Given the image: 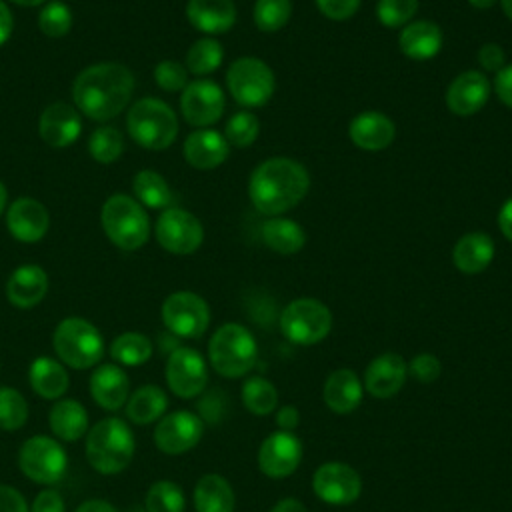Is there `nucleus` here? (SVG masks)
<instances>
[{"label": "nucleus", "instance_id": "obj_60", "mask_svg": "<svg viewBox=\"0 0 512 512\" xmlns=\"http://www.w3.org/2000/svg\"><path fill=\"white\" fill-rule=\"evenodd\" d=\"M6 200H8V192L4 188V184L0 182V214L4 212V206H6Z\"/></svg>", "mask_w": 512, "mask_h": 512}, {"label": "nucleus", "instance_id": "obj_51", "mask_svg": "<svg viewBox=\"0 0 512 512\" xmlns=\"http://www.w3.org/2000/svg\"><path fill=\"white\" fill-rule=\"evenodd\" d=\"M504 62H506V54H504L502 46H498L496 42H486V44L480 46V50H478V64L486 72L502 70Z\"/></svg>", "mask_w": 512, "mask_h": 512}, {"label": "nucleus", "instance_id": "obj_45", "mask_svg": "<svg viewBox=\"0 0 512 512\" xmlns=\"http://www.w3.org/2000/svg\"><path fill=\"white\" fill-rule=\"evenodd\" d=\"M418 0H378L376 16L386 28H404L416 14Z\"/></svg>", "mask_w": 512, "mask_h": 512}, {"label": "nucleus", "instance_id": "obj_49", "mask_svg": "<svg viewBox=\"0 0 512 512\" xmlns=\"http://www.w3.org/2000/svg\"><path fill=\"white\" fill-rule=\"evenodd\" d=\"M362 0H316L318 10L330 20H346L358 8Z\"/></svg>", "mask_w": 512, "mask_h": 512}, {"label": "nucleus", "instance_id": "obj_48", "mask_svg": "<svg viewBox=\"0 0 512 512\" xmlns=\"http://www.w3.org/2000/svg\"><path fill=\"white\" fill-rule=\"evenodd\" d=\"M226 394L220 390H210L202 396V400L198 402V416L204 422L216 424L222 420V416L226 414Z\"/></svg>", "mask_w": 512, "mask_h": 512}, {"label": "nucleus", "instance_id": "obj_15", "mask_svg": "<svg viewBox=\"0 0 512 512\" xmlns=\"http://www.w3.org/2000/svg\"><path fill=\"white\" fill-rule=\"evenodd\" d=\"M204 434V422L190 410L164 414L154 428V444L160 452L178 456L192 450Z\"/></svg>", "mask_w": 512, "mask_h": 512}, {"label": "nucleus", "instance_id": "obj_43", "mask_svg": "<svg viewBox=\"0 0 512 512\" xmlns=\"http://www.w3.org/2000/svg\"><path fill=\"white\" fill-rule=\"evenodd\" d=\"M258 134H260V122H258L256 114H252L248 110L232 114L224 128L226 142L236 148H246V146L254 144Z\"/></svg>", "mask_w": 512, "mask_h": 512}, {"label": "nucleus", "instance_id": "obj_10", "mask_svg": "<svg viewBox=\"0 0 512 512\" xmlns=\"http://www.w3.org/2000/svg\"><path fill=\"white\" fill-rule=\"evenodd\" d=\"M226 86L240 106L260 108L272 98L276 78L264 60L242 56L230 64L226 72Z\"/></svg>", "mask_w": 512, "mask_h": 512}, {"label": "nucleus", "instance_id": "obj_33", "mask_svg": "<svg viewBox=\"0 0 512 512\" xmlns=\"http://www.w3.org/2000/svg\"><path fill=\"white\" fill-rule=\"evenodd\" d=\"M126 416L138 426L158 422L168 408V396L160 386L144 384L136 388L126 400Z\"/></svg>", "mask_w": 512, "mask_h": 512}, {"label": "nucleus", "instance_id": "obj_38", "mask_svg": "<svg viewBox=\"0 0 512 512\" xmlns=\"http://www.w3.org/2000/svg\"><path fill=\"white\" fill-rule=\"evenodd\" d=\"M224 58V48L214 38H200L196 40L186 54V70L196 76L212 74Z\"/></svg>", "mask_w": 512, "mask_h": 512}, {"label": "nucleus", "instance_id": "obj_52", "mask_svg": "<svg viewBox=\"0 0 512 512\" xmlns=\"http://www.w3.org/2000/svg\"><path fill=\"white\" fill-rule=\"evenodd\" d=\"M0 512H30V506L20 490L0 484Z\"/></svg>", "mask_w": 512, "mask_h": 512}, {"label": "nucleus", "instance_id": "obj_13", "mask_svg": "<svg viewBox=\"0 0 512 512\" xmlns=\"http://www.w3.org/2000/svg\"><path fill=\"white\" fill-rule=\"evenodd\" d=\"M158 244L172 254H192L204 240V228L200 220L182 208H166L156 222Z\"/></svg>", "mask_w": 512, "mask_h": 512}, {"label": "nucleus", "instance_id": "obj_17", "mask_svg": "<svg viewBox=\"0 0 512 512\" xmlns=\"http://www.w3.org/2000/svg\"><path fill=\"white\" fill-rule=\"evenodd\" d=\"M302 460V442L294 432H272L258 450V468L264 476L280 480L296 472Z\"/></svg>", "mask_w": 512, "mask_h": 512}, {"label": "nucleus", "instance_id": "obj_14", "mask_svg": "<svg viewBox=\"0 0 512 512\" xmlns=\"http://www.w3.org/2000/svg\"><path fill=\"white\" fill-rule=\"evenodd\" d=\"M312 490L326 504L346 506L360 498L362 478L350 464L332 460L316 468L312 478Z\"/></svg>", "mask_w": 512, "mask_h": 512}, {"label": "nucleus", "instance_id": "obj_3", "mask_svg": "<svg viewBox=\"0 0 512 512\" xmlns=\"http://www.w3.org/2000/svg\"><path fill=\"white\" fill-rule=\"evenodd\" d=\"M136 448L134 434L118 416L98 420L86 432V460L100 474H118L132 462Z\"/></svg>", "mask_w": 512, "mask_h": 512}, {"label": "nucleus", "instance_id": "obj_4", "mask_svg": "<svg viewBox=\"0 0 512 512\" xmlns=\"http://www.w3.org/2000/svg\"><path fill=\"white\" fill-rule=\"evenodd\" d=\"M258 358V344L252 332L238 324H222L208 342L210 366L224 378L246 376Z\"/></svg>", "mask_w": 512, "mask_h": 512}, {"label": "nucleus", "instance_id": "obj_6", "mask_svg": "<svg viewBox=\"0 0 512 512\" xmlns=\"http://www.w3.org/2000/svg\"><path fill=\"white\" fill-rule=\"evenodd\" d=\"M126 128L130 138L148 150L168 148L178 134L174 110L158 98H142L130 106Z\"/></svg>", "mask_w": 512, "mask_h": 512}, {"label": "nucleus", "instance_id": "obj_21", "mask_svg": "<svg viewBox=\"0 0 512 512\" xmlns=\"http://www.w3.org/2000/svg\"><path fill=\"white\" fill-rule=\"evenodd\" d=\"M348 136L354 142V146H358L360 150L378 152L388 148L394 142L396 126L386 114L376 110H366L356 114L350 120Z\"/></svg>", "mask_w": 512, "mask_h": 512}, {"label": "nucleus", "instance_id": "obj_2", "mask_svg": "<svg viewBox=\"0 0 512 512\" xmlns=\"http://www.w3.org/2000/svg\"><path fill=\"white\" fill-rule=\"evenodd\" d=\"M308 170L292 158H268L260 162L248 180L252 206L266 216H278L294 208L308 194Z\"/></svg>", "mask_w": 512, "mask_h": 512}, {"label": "nucleus", "instance_id": "obj_16", "mask_svg": "<svg viewBox=\"0 0 512 512\" xmlns=\"http://www.w3.org/2000/svg\"><path fill=\"white\" fill-rule=\"evenodd\" d=\"M224 92L214 80H194L186 84L180 96V110L188 124L198 128H208L218 122L224 112Z\"/></svg>", "mask_w": 512, "mask_h": 512}, {"label": "nucleus", "instance_id": "obj_23", "mask_svg": "<svg viewBox=\"0 0 512 512\" xmlns=\"http://www.w3.org/2000/svg\"><path fill=\"white\" fill-rule=\"evenodd\" d=\"M90 396L104 410H118L130 396V378L118 364H100L90 376Z\"/></svg>", "mask_w": 512, "mask_h": 512}, {"label": "nucleus", "instance_id": "obj_62", "mask_svg": "<svg viewBox=\"0 0 512 512\" xmlns=\"http://www.w3.org/2000/svg\"><path fill=\"white\" fill-rule=\"evenodd\" d=\"M14 4H20V6H40L44 4L46 0H12Z\"/></svg>", "mask_w": 512, "mask_h": 512}, {"label": "nucleus", "instance_id": "obj_44", "mask_svg": "<svg viewBox=\"0 0 512 512\" xmlns=\"http://www.w3.org/2000/svg\"><path fill=\"white\" fill-rule=\"evenodd\" d=\"M38 26L48 38H62L72 28V12L64 2H48L38 14Z\"/></svg>", "mask_w": 512, "mask_h": 512}, {"label": "nucleus", "instance_id": "obj_56", "mask_svg": "<svg viewBox=\"0 0 512 512\" xmlns=\"http://www.w3.org/2000/svg\"><path fill=\"white\" fill-rule=\"evenodd\" d=\"M12 30H14L12 12H10V8L0 0V46L8 42V38L12 36Z\"/></svg>", "mask_w": 512, "mask_h": 512}, {"label": "nucleus", "instance_id": "obj_20", "mask_svg": "<svg viewBox=\"0 0 512 512\" xmlns=\"http://www.w3.org/2000/svg\"><path fill=\"white\" fill-rule=\"evenodd\" d=\"M6 226L12 238L20 242H38L46 236L50 216L44 204L34 198L22 196L14 200L6 212Z\"/></svg>", "mask_w": 512, "mask_h": 512}, {"label": "nucleus", "instance_id": "obj_29", "mask_svg": "<svg viewBox=\"0 0 512 512\" xmlns=\"http://www.w3.org/2000/svg\"><path fill=\"white\" fill-rule=\"evenodd\" d=\"M48 426L58 440L76 442L88 432V412L74 398H58L48 412Z\"/></svg>", "mask_w": 512, "mask_h": 512}, {"label": "nucleus", "instance_id": "obj_58", "mask_svg": "<svg viewBox=\"0 0 512 512\" xmlns=\"http://www.w3.org/2000/svg\"><path fill=\"white\" fill-rule=\"evenodd\" d=\"M270 512H306L304 504L296 498H284L280 502L274 504V508Z\"/></svg>", "mask_w": 512, "mask_h": 512}, {"label": "nucleus", "instance_id": "obj_18", "mask_svg": "<svg viewBox=\"0 0 512 512\" xmlns=\"http://www.w3.org/2000/svg\"><path fill=\"white\" fill-rule=\"evenodd\" d=\"M408 376L406 360L396 352H382L370 360L364 370V390L380 400L392 398L400 392Z\"/></svg>", "mask_w": 512, "mask_h": 512}, {"label": "nucleus", "instance_id": "obj_42", "mask_svg": "<svg viewBox=\"0 0 512 512\" xmlns=\"http://www.w3.org/2000/svg\"><path fill=\"white\" fill-rule=\"evenodd\" d=\"M290 16V0H256L254 4V24L262 32H278L288 24Z\"/></svg>", "mask_w": 512, "mask_h": 512}, {"label": "nucleus", "instance_id": "obj_63", "mask_svg": "<svg viewBox=\"0 0 512 512\" xmlns=\"http://www.w3.org/2000/svg\"><path fill=\"white\" fill-rule=\"evenodd\" d=\"M130 512H146V510H144V508H132Z\"/></svg>", "mask_w": 512, "mask_h": 512}, {"label": "nucleus", "instance_id": "obj_34", "mask_svg": "<svg viewBox=\"0 0 512 512\" xmlns=\"http://www.w3.org/2000/svg\"><path fill=\"white\" fill-rule=\"evenodd\" d=\"M260 236L264 244L276 254H296L306 244L304 228L298 222L280 216L268 218L260 228Z\"/></svg>", "mask_w": 512, "mask_h": 512}, {"label": "nucleus", "instance_id": "obj_27", "mask_svg": "<svg viewBox=\"0 0 512 512\" xmlns=\"http://www.w3.org/2000/svg\"><path fill=\"white\" fill-rule=\"evenodd\" d=\"M398 46L410 60H432L442 48V30L432 20L408 22L400 30Z\"/></svg>", "mask_w": 512, "mask_h": 512}, {"label": "nucleus", "instance_id": "obj_25", "mask_svg": "<svg viewBox=\"0 0 512 512\" xmlns=\"http://www.w3.org/2000/svg\"><path fill=\"white\" fill-rule=\"evenodd\" d=\"M364 396V384L360 382V376L350 368H338L328 374L322 398L324 404L334 414H350L362 404Z\"/></svg>", "mask_w": 512, "mask_h": 512}, {"label": "nucleus", "instance_id": "obj_26", "mask_svg": "<svg viewBox=\"0 0 512 512\" xmlns=\"http://www.w3.org/2000/svg\"><path fill=\"white\" fill-rule=\"evenodd\" d=\"M48 292V274L38 264H22L18 266L8 282L6 296L16 308H32L42 302Z\"/></svg>", "mask_w": 512, "mask_h": 512}, {"label": "nucleus", "instance_id": "obj_31", "mask_svg": "<svg viewBox=\"0 0 512 512\" xmlns=\"http://www.w3.org/2000/svg\"><path fill=\"white\" fill-rule=\"evenodd\" d=\"M494 258V240L484 232L464 234L452 248V262L464 274H478Z\"/></svg>", "mask_w": 512, "mask_h": 512}, {"label": "nucleus", "instance_id": "obj_5", "mask_svg": "<svg viewBox=\"0 0 512 512\" xmlns=\"http://www.w3.org/2000/svg\"><path fill=\"white\" fill-rule=\"evenodd\" d=\"M52 346L60 362L74 370L96 366L104 354V340L100 330L78 316H68L58 322L52 336Z\"/></svg>", "mask_w": 512, "mask_h": 512}, {"label": "nucleus", "instance_id": "obj_50", "mask_svg": "<svg viewBox=\"0 0 512 512\" xmlns=\"http://www.w3.org/2000/svg\"><path fill=\"white\" fill-rule=\"evenodd\" d=\"M30 512H66V502L54 488H44L32 500Z\"/></svg>", "mask_w": 512, "mask_h": 512}, {"label": "nucleus", "instance_id": "obj_11", "mask_svg": "<svg viewBox=\"0 0 512 512\" xmlns=\"http://www.w3.org/2000/svg\"><path fill=\"white\" fill-rule=\"evenodd\" d=\"M160 314L166 330L178 338H200L210 324V308L206 300L188 290L166 296Z\"/></svg>", "mask_w": 512, "mask_h": 512}, {"label": "nucleus", "instance_id": "obj_35", "mask_svg": "<svg viewBox=\"0 0 512 512\" xmlns=\"http://www.w3.org/2000/svg\"><path fill=\"white\" fill-rule=\"evenodd\" d=\"M132 188H134V194L140 204L154 208V210L172 208L174 194H172L168 182L164 180V176H160L158 172L140 170L132 180Z\"/></svg>", "mask_w": 512, "mask_h": 512}, {"label": "nucleus", "instance_id": "obj_55", "mask_svg": "<svg viewBox=\"0 0 512 512\" xmlns=\"http://www.w3.org/2000/svg\"><path fill=\"white\" fill-rule=\"evenodd\" d=\"M498 228L512 242V198H508L498 212Z\"/></svg>", "mask_w": 512, "mask_h": 512}, {"label": "nucleus", "instance_id": "obj_32", "mask_svg": "<svg viewBox=\"0 0 512 512\" xmlns=\"http://www.w3.org/2000/svg\"><path fill=\"white\" fill-rule=\"evenodd\" d=\"M196 512H234L236 498L230 482L220 474H204L194 486Z\"/></svg>", "mask_w": 512, "mask_h": 512}, {"label": "nucleus", "instance_id": "obj_1", "mask_svg": "<svg viewBox=\"0 0 512 512\" xmlns=\"http://www.w3.org/2000/svg\"><path fill=\"white\" fill-rule=\"evenodd\" d=\"M134 92L132 72L118 62H100L84 68L72 86L74 104L92 120L106 122L118 116Z\"/></svg>", "mask_w": 512, "mask_h": 512}, {"label": "nucleus", "instance_id": "obj_61", "mask_svg": "<svg viewBox=\"0 0 512 512\" xmlns=\"http://www.w3.org/2000/svg\"><path fill=\"white\" fill-rule=\"evenodd\" d=\"M500 6H502V12L512 20V0H500Z\"/></svg>", "mask_w": 512, "mask_h": 512}, {"label": "nucleus", "instance_id": "obj_30", "mask_svg": "<svg viewBox=\"0 0 512 512\" xmlns=\"http://www.w3.org/2000/svg\"><path fill=\"white\" fill-rule=\"evenodd\" d=\"M68 372L62 362L50 356H38L28 366V384L44 400H58L68 390Z\"/></svg>", "mask_w": 512, "mask_h": 512}, {"label": "nucleus", "instance_id": "obj_40", "mask_svg": "<svg viewBox=\"0 0 512 512\" xmlns=\"http://www.w3.org/2000/svg\"><path fill=\"white\" fill-rule=\"evenodd\" d=\"M124 150V136L114 126H100L88 140L90 156L100 164H110L120 158Z\"/></svg>", "mask_w": 512, "mask_h": 512}, {"label": "nucleus", "instance_id": "obj_36", "mask_svg": "<svg viewBox=\"0 0 512 512\" xmlns=\"http://www.w3.org/2000/svg\"><path fill=\"white\" fill-rule=\"evenodd\" d=\"M108 352L118 366H142L150 360L154 348L148 336L140 332H122L112 340Z\"/></svg>", "mask_w": 512, "mask_h": 512}, {"label": "nucleus", "instance_id": "obj_22", "mask_svg": "<svg viewBox=\"0 0 512 512\" xmlns=\"http://www.w3.org/2000/svg\"><path fill=\"white\" fill-rule=\"evenodd\" d=\"M38 132L48 146L64 148L76 142L82 132V122L78 112L70 104L54 102L44 108L38 122Z\"/></svg>", "mask_w": 512, "mask_h": 512}, {"label": "nucleus", "instance_id": "obj_53", "mask_svg": "<svg viewBox=\"0 0 512 512\" xmlns=\"http://www.w3.org/2000/svg\"><path fill=\"white\" fill-rule=\"evenodd\" d=\"M494 90H496L500 102H504L508 108H512V64H508L496 72Z\"/></svg>", "mask_w": 512, "mask_h": 512}, {"label": "nucleus", "instance_id": "obj_37", "mask_svg": "<svg viewBox=\"0 0 512 512\" xmlns=\"http://www.w3.org/2000/svg\"><path fill=\"white\" fill-rule=\"evenodd\" d=\"M242 404L254 416L272 414L278 406V390L264 376H250L242 384Z\"/></svg>", "mask_w": 512, "mask_h": 512}, {"label": "nucleus", "instance_id": "obj_7", "mask_svg": "<svg viewBox=\"0 0 512 512\" xmlns=\"http://www.w3.org/2000/svg\"><path fill=\"white\" fill-rule=\"evenodd\" d=\"M100 220L108 240L122 250H138L148 240V216L142 204L126 194H112L102 206Z\"/></svg>", "mask_w": 512, "mask_h": 512}, {"label": "nucleus", "instance_id": "obj_57", "mask_svg": "<svg viewBox=\"0 0 512 512\" xmlns=\"http://www.w3.org/2000/svg\"><path fill=\"white\" fill-rule=\"evenodd\" d=\"M74 512H118V508H116V506H112V504H110V502H106V500L92 498V500L82 502Z\"/></svg>", "mask_w": 512, "mask_h": 512}, {"label": "nucleus", "instance_id": "obj_47", "mask_svg": "<svg viewBox=\"0 0 512 512\" xmlns=\"http://www.w3.org/2000/svg\"><path fill=\"white\" fill-rule=\"evenodd\" d=\"M408 372L412 374L414 380H418V382H422V384H432V382L440 376L442 364H440V360H438L434 354H430V352H420V354H416V356L410 360Z\"/></svg>", "mask_w": 512, "mask_h": 512}, {"label": "nucleus", "instance_id": "obj_24", "mask_svg": "<svg viewBox=\"0 0 512 512\" xmlns=\"http://www.w3.org/2000/svg\"><path fill=\"white\" fill-rule=\"evenodd\" d=\"M230 152V144L218 130L200 128L184 140V158L196 170L218 168Z\"/></svg>", "mask_w": 512, "mask_h": 512}, {"label": "nucleus", "instance_id": "obj_28", "mask_svg": "<svg viewBox=\"0 0 512 512\" xmlns=\"http://www.w3.org/2000/svg\"><path fill=\"white\" fill-rule=\"evenodd\" d=\"M188 22L206 34L228 32L236 22V6L232 0H188Z\"/></svg>", "mask_w": 512, "mask_h": 512}, {"label": "nucleus", "instance_id": "obj_9", "mask_svg": "<svg viewBox=\"0 0 512 512\" xmlns=\"http://www.w3.org/2000/svg\"><path fill=\"white\" fill-rule=\"evenodd\" d=\"M18 468L22 474L42 486L58 484L68 470V454L56 438L30 436L18 450Z\"/></svg>", "mask_w": 512, "mask_h": 512}, {"label": "nucleus", "instance_id": "obj_54", "mask_svg": "<svg viewBox=\"0 0 512 512\" xmlns=\"http://www.w3.org/2000/svg\"><path fill=\"white\" fill-rule=\"evenodd\" d=\"M274 422L278 426V430H284V432H292L298 428L300 424V412L296 406H280L276 410V416H274Z\"/></svg>", "mask_w": 512, "mask_h": 512}, {"label": "nucleus", "instance_id": "obj_8", "mask_svg": "<svg viewBox=\"0 0 512 512\" xmlns=\"http://www.w3.org/2000/svg\"><path fill=\"white\" fill-rule=\"evenodd\" d=\"M332 330V312L316 298H296L280 314L282 336L298 346L322 342Z\"/></svg>", "mask_w": 512, "mask_h": 512}, {"label": "nucleus", "instance_id": "obj_46", "mask_svg": "<svg viewBox=\"0 0 512 512\" xmlns=\"http://www.w3.org/2000/svg\"><path fill=\"white\" fill-rule=\"evenodd\" d=\"M154 80L162 90L178 92V90H184L188 84V70L180 62L162 60L154 68Z\"/></svg>", "mask_w": 512, "mask_h": 512}, {"label": "nucleus", "instance_id": "obj_12", "mask_svg": "<svg viewBox=\"0 0 512 512\" xmlns=\"http://www.w3.org/2000/svg\"><path fill=\"white\" fill-rule=\"evenodd\" d=\"M166 384L178 398H196L206 390L208 366L204 356L188 346H178L166 360Z\"/></svg>", "mask_w": 512, "mask_h": 512}, {"label": "nucleus", "instance_id": "obj_19", "mask_svg": "<svg viewBox=\"0 0 512 512\" xmlns=\"http://www.w3.org/2000/svg\"><path fill=\"white\" fill-rule=\"evenodd\" d=\"M490 98V82L484 72L464 70L446 90V106L456 116L476 114Z\"/></svg>", "mask_w": 512, "mask_h": 512}, {"label": "nucleus", "instance_id": "obj_41", "mask_svg": "<svg viewBox=\"0 0 512 512\" xmlns=\"http://www.w3.org/2000/svg\"><path fill=\"white\" fill-rule=\"evenodd\" d=\"M28 420V402L16 388L0 386V430H20Z\"/></svg>", "mask_w": 512, "mask_h": 512}, {"label": "nucleus", "instance_id": "obj_39", "mask_svg": "<svg viewBox=\"0 0 512 512\" xmlns=\"http://www.w3.org/2000/svg\"><path fill=\"white\" fill-rule=\"evenodd\" d=\"M186 498L182 488L172 480L154 482L144 498L146 512H184Z\"/></svg>", "mask_w": 512, "mask_h": 512}, {"label": "nucleus", "instance_id": "obj_59", "mask_svg": "<svg viewBox=\"0 0 512 512\" xmlns=\"http://www.w3.org/2000/svg\"><path fill=\"white\" fill-rule=\"evenodd\" d=\"M468 4L472 8H476V10H488V8H492L496 4V0H468Z\"/></svg>", "mask_w": 512, "mask_h": 512}]
</instances>
